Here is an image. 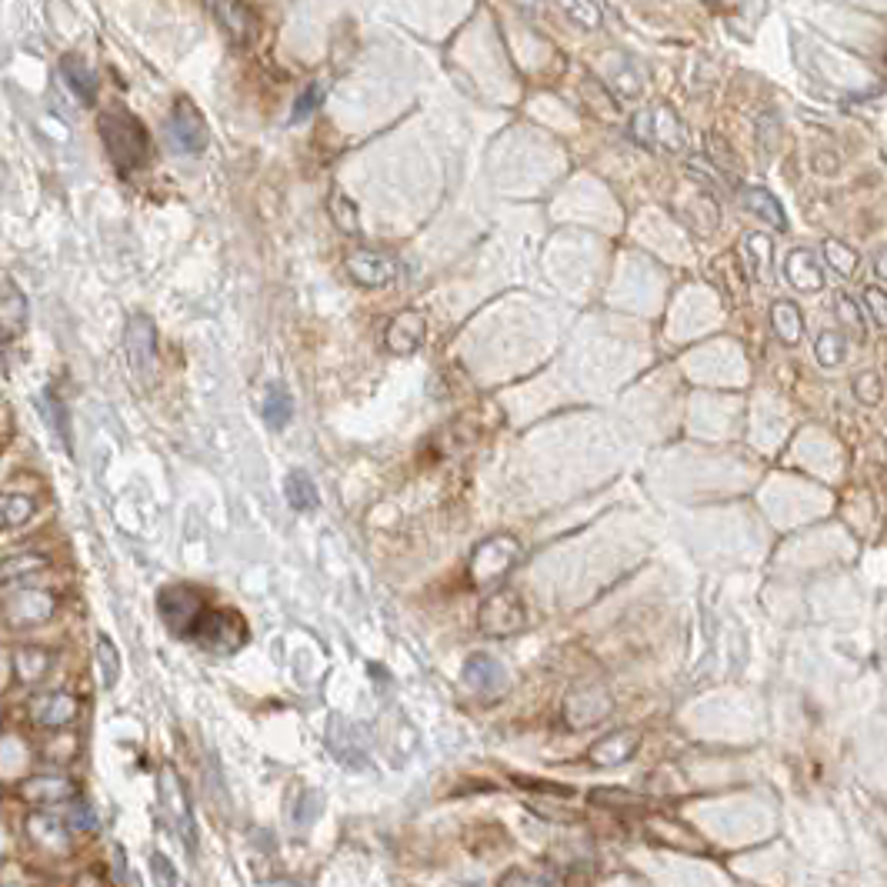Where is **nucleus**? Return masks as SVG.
<instances>
[{
	"instance_id": "nucleus-1",
	"label": "nucleus",
	"mask_w": 887,
	"mask_h": 887,
	"mask_svg": "<svg viewBox=\"0 0 887 887\" xmlns=\"http://www.w3.org/2000/svg\"><path fill=\"white\" fill-rule=\"evenodd\" d=\"M97 131H101L107 157H111V164L121 174H131L144 164L151 137H147L144 124L134 114H127L124 107H107L101 121H97Z\"/></svg>"
},
{
	"instance_id": "nucleus-2",
	"label": "nucleus",
	"mask_w": 887,
	"mask_h": 887,
	"mask_svg": "<svg viewBox=\"0 0 887 887\" xmlns=\"http://www.w3.org/2000/svg\"><path fill=\"white\" fill-rule=\"evenodd\" d=\"M157 611H161L164 624L171 627V634L197 641L204 621L211 617L214 607L207 604V597L191 584H167L157 594Z\"/></svg>"
},
{
	"instance_id": "nucleus-3",
	"label": "nucleus",
	"mask_w": 887,
	"mask_h": 887,
	"mask_svg": "<svg viewBox=\"0 0 887 887\" xmlns=\"http://www.w3.org/2000/svg\"><path fill=\"white\" fill-rule=\"evenodd\" d=\"M157 807H161V821L167 824V831L181 844L194 847L197 844L194 807H191V797H187L181 774H177L171 764H164L161 774H157Z\"/></svg>"
},
{
	"instance_id": "nucleus-4",
	"label": "nucleus",
	"mask_w": 887,
	"mask_h": 887,
	"mask_svg": "<svg viewBox=\"0 0 887 887\" xmlns=\"http://www.w3.org/2000/svg\"><path fill=\"white\" fill-rule=\"evenodd\" d=\"M521 557H524V547L514 534H494L474 547L467 574H471V581L477 587L497 584L501 577H507L517 564H521Z\"/></svg>"
},
{
	"instance_id": "nucleus-5",
	"label": "nucleus",
	"mask_w": 887,
	"mask_h": 887,
	"mask_svg": "<svg viewBox=\"0 0 887 887\" xmlns=\"http://www.w3.org/2000/svg\"><path fill=\"white\" fill-rule=\"evenodd\" d=\"M631 134L651 151H664V154H681L687 151V134L684 124L671 107L657 104L647 107V111H637L631 121Z\"/></svg>"
},
{
	"instance_id": "nucleus-6",
	"label": "nucleus",
	"mask_w": 887,
	"mask_h": 887,
	"mask_svg": "<svg viewBox=\"0 0 887 887\" xmlns=\"http://www.w3.org/2000/svg\"><path fill=\"white\" fill-rule=\"evenodd\" d=\"M477 627L487 637H514L527 627V607L521 601V594L504 587V591H494L487 601L481 604V614H477Z\"/></svg>"
},
{
	"instance_id": "nucleus-7",
	"label": "nucleus",
	"mask_w": 887,
	"mask_h": 887,
	"mask_svg": "<svg viewBox=\"0 0 887 887\" xmlns=\"http://www.w3.org/2000/svg\"><path fill=\"white\" fill-rule=\"evenodd\" d=\"M57 611V597L44 587H14L4 591V621L7 627H37L47 624Z\"/></svg>"
},
{
	"instance_id": "nucleus-8",
	"label": "nucleus",
	"mask_w": 887,
	"mask_h": 887,
	"mask_svg": "<svg viewBox=\"0 0 887 887\" xmlns=\"http://www.w3.org/2000/svg\"><path fill=\"white\" fill-rule=\"evenodd\" d=\"M611 707H614L611 694H607L601 684H577L564 697V724L574 727V731L594 727L611 714Z\"/></svg>"
},
{
	"instance_id": "nucleus-9",
	"label": "nucleus",
	"mask_w": 887,
	"mask_h": 887,
	"mask_svg": "<svg viewBox=\"0 0 887 887\" xmlns=\"http://www.w3.org/2000/svg\"><path fill=\"white\" fill-rule=\"evenodd\" d=\"M244 641H247V621L237 611H231V607L211 611L201 634H197V644L214 654H234L237 647H244Z\"/></svg>"
},
{
	"instance_id": "nucleus-10",
	"label": "nucleus",
	"mask_w": 887,
	"mask_h": 887,
	"mask_svg": "<svg viewBox=\"0 0 887 887\" xmlns=\"http://www.w3.org/2000/svg\"><path fill=\"white\" fill-rule=\"evenodd\" d=\"M167 137L181 154H204L207 151V124L201 111L191 101H177L167 121Z\"/></svg>"
},
{
	"instance_id": "nucleus-11",
	"label": "nucleus",
	"mask_w": 887,
	"mask_h": 887,
	"mask_svg": "<svg viewBox=\"0 0 887 887\" xmlns=\"http://www.w3.org/2000/svg\"><path fill=\"white\" fill-rule=\"evenodd\" d=\"M77 711H81V704L67 691L34 694L31 704H27V717H31L37 727H44V731H64V727H71L77 721Z\"/></svg>"
},
{
	"instance_id": "nucleus-12",
	"label": "nucleus",
	"mask_w": 887,
	"mask_h": 887,
	"mask_svg": "<svg viewBox=\"0 0 887 887\" xmlns=\"http://www.w3.org/2000/svg\"><path fill=\"white\" fill-rule=\"evenodd\" d=\"M464 684L481 697H501L511 687V674L494 654H471L464 661Z\"/></svg>"
},
{
	"instance_id": "nucleus-13",
	"label": "nucleus",
	"mask_w": 887,
	"mask_h": 887,
	"mask_svg": "<svg viewBox=\"0 0 887 887\" xmlns=\"http://www.w3.org/2000/svg\"><path fill=\"white\" fill-rule=\"evenodd\" d=\"M344 267H347V274H351L354 284L371 287V291L394 284V277H397V264L391 261V257L381 254V251H371V247L351 251V254H347V264Z\"/></svg>"
},
{
	"instance_id": "nucleus-14",
	"label": "nucleus",
	"mask_w": 887,
	"mask_h": 887,
	"mask_svg": "<svg viewBox=\"0 0 887 887\" xmlns=\"http://www.w3.org/2000/svg\"><path fill=\"white\" fill-rule=\"evenodd\" d=\"M424 334H427V317L417 311V307H407V311L391 317V324H387L384 331V344L387 351L397 357H411L417 347L424 344Z\"/></svg>"
},
{
	"instance_id": "nucleus-15",
	"label": "nucleus",
	"mask_w": 887,
	"mask_h": 887,
	"mask_svg": "<svg viewBox=\"0 0 887 887\" xmlns=\"http://www.w3.org/2000/svg\"><path fill=\"white\" fill-rule=\"evenodd\" d=\"M77 787L71 777L64 774H37V777H27V781L17 784V797L34 807H51V804H64V801H74Z\"/></svg>"
},
{
	"instance_id": "nucleus-16",
	"label": "nucleus",
	"mask_w": 887,
	"mask_h": 887,
	"mask_svg": "<svg viewBox=\"0 0 887 887\" xmlns=\"http://www.w3.org/2000/svg\"><path fill=\"white\" fill-rule=\"evenodd\" d=\"M124 347H127V361L137 374H151L157 364V327L151 324V317H131L124 334Z\"/></svg>"
},
{
	"instance_id": "nucleus-17",
	"label": "nucleus",
	"mask_w": 887,
	"mask_h": 887,
	"mask_svg": "<svg viewBox=\"0 0 887 887\" xmlns=\"http://www.w3.org/2000/svg\"><path fill=\"white\" fill-rule=\"evenodd\" d=\"M637 747H641V734L631 731V727H621V731L604 734L601 741H594L591 747H587V761H591L594 767H617V764L631 761V757L637 754Z\"/></svg>"
},
{
	"instance_id": "nucleus-18",
	"label": "nucleus",
	"mask_w": 887,
	"mask_h": 887,
	"mask_svg": "<svg viewBox=\"0 0 887 887\" xmlns=\"http://www.w3.org/2000/svg\"><path fill=\"white\" fill-rule=\"evenodd\" d=\"M51 667H54V654L47 651V647L21 644V647H14V651H11V671L24 687L41 684L44 677L51 674Z\"/></svg>"
},
{
	"instance_id": "nucleus-19",
	"label": "nucleus",
	"mask_w": 887,
	"mask_h": 887,
	"mask_svg": "<svg viewBox=\"0 0 887 887\" xmlns=\"http://www.w3.org/2000/svg\"><path fill=\"white\" fill-rule=\"evenodd\" d=\"M784 274H787V281H791L797 291H804V294L824 291V267H821V261H817L814 251H804V247H797V251L787 254Z\"/></svg>"
},
{
	"instance_id": "nucleus-20",
	"label": "nucleus",
	"mask_w": 887,
	"mask_h": 887,
	"mask_svg": "<svg viewBox=\"0 0 887 887\" xmlns=\"http://www.w3.org/2000/svg\"><path fill=\"white\" fill-rule=\"evenodd\" d=\"M27 331V297L17 291L11 277H4V301H0V337L4 344H14Z\"/></svg>"
},
{
	"instance_id": "nucleus-21",
	"label": "nucleus",
	"mask_w": 887,
	"mask_h": 887,
	"mask_svg": "<svg viewBox=\"0 0 887 887\" xmlns=\"http://www.w3.org/2000/svg\"><path fill=\"white\" fill-rule=\"evenodd\" d=\"M27 837H31L34 844H41L44 851H54V854L67 851V844H71L67 824L51 811H34L31 817H27Z\"/></svg>"
},
{
	"instance_id": "nucleus-22",
	"label": "nucleus",
	"mask_w": 887,
	"mask_h": 887,
	"mask_svg": "<svg viewBox=\"0 0 887 887\" xmlns=\"http://www.w3.org/2000/svg\"><path fill=\"white\" fill-rule=\"evenodd\" d=\"M61 77H64V84L71 87V94L84 107H94L97 104V87H101V81H97V74L91 71V64H87L84 57L64 54L61 57Z\"/></svg>"
},
{
	"instance_id": "nucleus-23",
	"label": "nucleus",
	"mask_w": 887,
	"mask_h": 887,
	"mask_svg": "<svg viewBox=\"0 0 887 887\" xmlns=\"http://www.w3.org/2000/svg\"><path fill=\"white\" fill-rule=\"evenodd\" d=\"M211 14L221 21L227 41L244 47L254 37V11L247 4H211Z\"/></svg>"
},
{
	"instance_id": "nucleus-24",
	"label": "nucleus",
	"mask_w": 887,
	"mask_h": 887,
	"mask_svg": "<svg viewBox=\"0 0 887 887\" xmlns=\"http://www.w3.org/2000/svg\"><path fill=\"white\" fill-rule=\"evenodd\" d=\"M51 567V557L34 554V551H21V554H7L4 557V591H14V587H24L31 577L44 574Z\"/></svg>"
},
{
	"instance_id": "nucleus-25",
	"label": "nucleus",
	"mask_w": 887,
	"mask_h": 887,
	"mask_svg": "<svg viewBox=\"0 0 887 887\" xmlns=\"http://www.w3.org/2000/svg\"><path fill=\"white\" fill-rule=\"evenodd\" d=\"M284 497H287V504L301 514L321 507V491H317V484L311 481V474L301 471V467H294V471L284 477Z\"/></svg>"
},
{
	"instance_id": "nucleus-26",
	"label": "nucleus",
	"mask_w": 887,
	"mask_h": 887,
	"mask_svg": "<svg viewBox=\"0 0 887 887\" xmlns=\"http://www.w3.org/2000/svg\"><path fill=\"white\" fill-rule=\"evenodd\" d=\"M497 887H564V877L547 864L507 867V871L497 877Z\"/></svg>"
},
{
	"instance_id": "nucleus-27",
	"label": "nucleus",
	"mask_w": 887,
	"mask_h": 887,
	"mask_svg": "<svg viewBox=\"0 0 887 887\" xmlns=\"http://www.w3.org/2000/svg\"><path fill=\"white\" fill-rule=\"evenodd\" d=\"M741 201L747 204V211H754L761 221H767L771 227H777V231H787V217H784V207L781 201L764 191V187H744L741 191Z\"/></svg>"
},
{
	"instance_id": "nucleus-28",
	"label": "nucleus",
	"mask_w": 887,
	"mask_h": 887,
	"mask_svg": "<svg viewBox=\"0 0 887 887\" xmlns=\"http://www.w3.org/2000/svg\"><path fill=\"white\" fill-rule=\"evenodd\" d=\"M771 324H774V334L781 337L787 347L801 344V337H804V317H801V311H797L794 301H777L771 307Z\"/></svg>"
},
{
	"instance_id": "nucleus-29",
	"label": "nucleus",
	"mask_w": 887,
	"mask_h": 887,
	"mask_svg": "<svg viewBox=\"0 0 887 887\" xmlns=\"http://www.w3.org/2000/svg\"><path fill=\"white\" fill-rule=\"evenodd\" d=\"M261 414H264V421L274 427V431H281V427H284V424H291V417H294V401H291V394H287L281 384L264 387Z\"/></svg>"
},
{
	"instance_id": "nucleus-30",
	"label": "nucleus",
	"mask_w": 887,
	"mask_h": 887,
	"mask_svg": "<svg viewBox=\"0 0 887 887\" xmlns=\"http://www.w3.org/2000/svg\"><path fill=\"white\" fill-rule=\"evenodd\" d=\"M94 654H97V674H101V684L111 691V687L121 681V654H117V644L107 634H97Z\"/></svg>"
},
{
	"instance_id": "nucleus-31",
	"label": "nucleus",
	"mask_w": 887,
	"mask_h": 887,
	"mask_svg": "<svg viewBox=\"0 0 887 887\" xmlns=\"http://www.w3.org/2000/svg\"><path fill=\"white\" fill-rule=\"evenodd\" d=\"M37 504L31 494H17V491H7L4 494V504H0V517H4V527H24L27 521L34 517Z\"/></svg>"
},
{
	"instance_id": "nucleus-32",
	"label": "nucleus",
	"mask_w": 887,
	"mask_h": 887,
	"mask_svg": "<svg viewBox=\"0 0 887 887\" xmlns=\"http://www.w3.org/2000/svg\"><path fill=\"white\" fill-rule=\"evenodd\" d=\"M331 217L344 234H361V217H357V207L344 191L331 194Z\"/></svg>"
},
{
	"instance_id": "nucleus-33",
	"label": "nucleus",
	"mask_w": 887,
	"mask_h": 887,
	"mask_svg": "<svg viewBox=\"0 0 887 887\" xmlns=\"http://www.w3.org/2000/svg\"><path fill=\"white\" fill-rule=\"evenodd\" d=\"M824 257L841 277H851L857 271V264H861L857 251H854V247H847L844 241H824Z\"/></svg>"
},
{
	"instance_id": "nucleus-34",
	"label": "nucleus",
	"mask_w": 887,
	"mask_h": 887,
	"mask_svg": "<svg viewBox=\"0 0 887 887\" xmlns=\"http://www.w3.org/2000/svg\"><path fill=\"white\" fill-rule=\"evenodd\" d=\"M814 354H817V361H821L824 367H837V364H841L844 357H847L844 334H841V331H824L821 337H817Z\"/></svg>"
},
{
	"instance_id": "nucleus-35",
	"label": "nucleus",
	"mask_w": 887,
	"mask_h": 887,
	"mask_svg": "<svg viewBox=\"0 0 887 887\" xmlns=\"http://www.w3.org/2000/svg\"><path fill=\"white\" fill-rule=\"evenodd\" d=\"M41 407H44V417H47V421H51V427L57 431V437H61V441H64V447H71V427H67V411H64V404L57 401L54 394H44Z\"/></svg>"
},
{
	"instance_id": "nucleus-36",
	"label": "nucleus",
	"mask_w": 887,
	"mask_h": 887,
	"mask_svg": "<svg viewBox=\"0 0 887 887\" xmlns=\"http://www.w3.org/2000/svg\"><path fill=\"white\" fill-rule=\"evenodd\" d=\"M321 101H324V84H311L301 97H297V104H294V111H291V121L294 124L307 121V117H311L317 107H321Z\"/></svg>"
},
{
	"instance_id": "nucleus-37",
	"label": "nucleus",
	"mask_w": 887,
	"mask_h": 887,
	"mask_svg": "<svg viewBox=\"0 0 887 887\" xmlns=\"http://www.w3.org/2000/svg\"><path fill=\"white\" fill-rule=\"evenodd\" d=\"M864 307L874 317L877 327H887V291L881 287H864Z\"/></svg>"
},
{
	"instance_id": "nucleus-38",
	"label": "nucleus",
	"mask_w": 887,
	"mask_h": 887,
	"mask_svg": "<svg viewBox=\"0 0 887 887\" xmlns=\"http://www.w3.org/2000/svg\"><path fill=\"white\" fill-rule=\"evenodd\" d=\"M151 874H154L157 887H174L177 884V871H174L171 857H167L164 851H154L151 854Z\"/></svg>"
},
{
	"instance_id": "nucleus-39",
	"label": "nucleus",
	"mask_w": 887,
	"mask_h": 887,
	"mask_svg": "<svg viewBox=\"0 0 887 887\" xmlns=\"http://www.w3.org/2000/svg\"><path fill=\"white\" fill-rule=\"evenodd\" d=\"M564 14L574 17V21L581 27H587V31L601 24V7H597V4H564Z\"/></svg>"
},
{
	"instance_id": "nucleus-40",
	"label": "nucleus",
	"mask_w": 887,
	"mask_h": 887,
	"mask_svg": "<svg viewBox=\"0 0 887 887\" xmlns=\"http://www.w3.org/2000/svg\"><path fill=\"white\" fill-rule=\"evenodd\" d=\"M837 314H841V321L851 327V331H857V337L864 334V324H861V314H857V304L844 291L837 294Z\"/></svg>"
},
{
	"instance_id": "nucleus-41",
	"label": "nucleus",
	"mask_w": 887,
	"mask_h": 887,
	"mask_svg": "<svg viewBox=\"0 0 887 887\" xmlns=\"http://www.w3.org/2000/svg\"><path fill=\"white\" fill-rule=\"evenodd\" d=\"M71 824L77 827V831H94V814L87 811V804H81V801L71 804Z\"/></svg>"
},
{
	"instance_id": "nucleus-42",
	"label": "nucleus",
	"mask_w": 887,
	"mask_h": 887,
	"mask_svg": "<svg viewBox=\"0 0 887 887\" xmlns=\"http://www.w3.org/2000/svg\"><path fill=\"white\" fill-rule=\"evenodd\" d=\"M521 787H531V791H547V794H561V797H571V787L564 784H544V781H527V777H514Z\"/></svg>"
},
{
	"instance_id": "nucleus-43",
	"label": "nucleus",
	"mask_w": 887,
	"mask_h": 887,
	"mask_svg": "<svg viewBox=\"0 0 887 887\" xmlns=\"http://www.w3.org/2000/svg\"><path fill=\"white\" fill-rule=\"evenodd\" d=\"M71 887H107V881H104L101 871H81V874L74 877Z\"/></svg>"
},
{
	"instance_id": "nucleus-44",
	"label": "nucleus",
	"mask_w": 887,
	"mask_h": 887,
	"mask_svg": "<svg viewBox=\"0 0 887 887\" xmlns=\"http://www.w3.org/2000/svg\"><path fill=\"white\" fill-rule=\"evenodd\" d=\"M877 274H881V277H884V284H887V251L877 254Z\"/></svg>"
}]
</instances>
